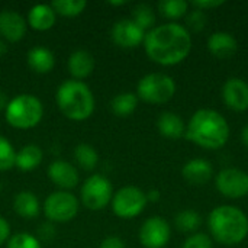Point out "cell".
I'll use <instances>...</instances> for the list:
<instances>
[{"label": "cell", "mask_w": 248, "mask_h": 248, "mask_svg": "<svg viewBox=\"0 0 248 248\" xmlns=\"http://www.w3.org/2000/svg\"><path fill=\"white\" fill-rule=\"evenodd\" d=\"M142 45L147 57L153 62L160 65H176L189 57L193 41L192 33L185 25L169 22L148 31Z\"/></svg>", "instance_id": "1"}, {"label": "cell", "mask_w": 248, "mask_h": 248, "mask_svg": "<svg viewBox=\"0 0 248 248\" xmlns=\"http://www.w3.org/2000/svg\"><path fill=\"white\" fill-rule=\"evenodd\" d=\"M230 124L215 109L196 110L186 124V140L205 150H219L230 140Z\"/></svg>", "instance_id": "2"}, {"label": "cell", "mask_w": 248, "mask_h": 248, "mask_svg": "<svg viewBox=\"0 0 248 248\" xmlns=\"http://www.w3.org/2000/svg\"><path fill=\"white\" fill-rule=\"evenodd\" d=\"M211 238L218 244L234 247L241 244L248 235L247 214L234 205H219L208 217Z\"/></svg>", "instance_id": "3"}, {"label": "cell", "mask_w": 248, "mask_h": 248, "mask_svg": "<svg viewBox=\"0 0 248 248\" xmlns=\"http://www.w3.org/2000/svg\"><path fill=\"white\" fill-rule=\"evenodd\" d=\"M55 103L60 112L74 122L87 121L94 109L96 99L90 87L80 80H64L55 92Z\"/></svg>", "instance_id": "4"}, {"label": "cell", "mask_w": 248, "mask_h": 248, "mask_svg": "<svg viewBox=\"0 0 248 248\" xmlns=\"http://www.w3.org/2000/svg\"><path fill=\"white\" fill-rule=\"evenodd\" d=\"M44 116L42 102L29 93H22L12 97L4 109L6 122L20 131H28L35 128Z\"/></svg>", "instance_id": "5"}, {"label": "cell", "mask_w": 248, "mask_h": 248, "mask_svg": "<svg viewBox=\"0 0 248 248\" xmlns=\"http://www.w3.org/2000/svg\"><path fill=\"white\" fill-rule=\"evenodd\" d=\"M176 93V81L164 73H150L140 78L137 84V96L150 105H164L173 99Z\"/></svg>", "instance_id": "6"}, {"label": "cell", "mask_w": 248, "mask_h": 248, "mask_svg": "<svg viewBox=\"0 0 248 248\" xmlns=\"http://www.w3.org/2000/svg\"><path fill=\"white\" fill-rule=\"evenodd\" d=\"M80 209V201L68 190H55L46 196L42 212L48 222L67 224L73 221Z\"/></svg>", "instance_id": "7"}, {"label": "cell", "mask_w": 248, "mask_h": 248, "mask_svg": "<svg viewBox=\"0 0 248 248\" xmlns=\"http://www.w3.org/2000/svg\"><path fill=\"white\" fill-rule=\"evenodd\" d=\"M112 182L103 174L89 176L80 189V201L84 208L93 212L105 209L113 198Z\"/></svg>", "instance_id": "8"}, {"label": "cell", "mask_w": 248, "mask_h": 248, "mask_svg": "<svg viewBox=\"0 0 248 248\" xmlns=\"http://www.w3.org/2000/svg\"><path fill=\"white\" fill-rule=\"evenodd\" d=\"M148 201L144 190L137 186L128 185L118 189L110 201L112 212L122 219H131L142 214Z\"/></svg>", "instance_id": "9"}, {"label": "cell", "mask_w": 248, "mask_h": 248, "mask_svg": "<svg viewBox=\"0 0 248 248\" xmlns=\"http://www.w3.org/2000/svg\"><path fill=\"white\" fill-rule=\"evenodd\" d=\"M218 192L228 199H243L248 195V173L237 169H222L215 177Z\"/></svg>", "instance_id": "10"}, {"label": "cell", "mask_w": 248, "mask_h": 248, "mask_svg": "<svg viewBox=\"0 0 248 248\" xmlns=\"http://www.w3.org/2000/svg\"><path fill=\"white\" fill-rule=\"evenodd\" d=\"M171 238V228L166 218L150 217L138 231V240L144 248H164Z\"/></svg>", "instance_id": "11"}, {"label": "cell", "mask_w": 248, "mask_h": 248, "mask_svg": "<svg viewBox=\"0 0 248 248\" xmlns=\"http://www.w3.org/2000/svg\"><path fill=\"white\" fill-rule=\"evenodd\" d=\"M145 31L140 28L131 17L119 19L110 29V38L115 45L124 49H132L144 44Z\"/></svg>", "instance_id": "12"}, {"label": "cell", "mask_w": 248, "mask_h": 248, "mask_svg": "<svg viewBox=\"0 0 248 248\" xmlns=\"http://www.w3.org/2000/svg\"><path fill=\"white\" fill-rule=\"evenodd\" d=\"M222 100L225 106L234 112H246L248 109V83L240 77H230L222 86Z\"/></svg>", "instance_id": "13"}, {"label": "cell", "mask_w": 248, "mask_h": 248, "mask_svg": "<svg viewBox=\"0 0 248 248\" xmlns=\"http://www.w3.org/2000/svg\"><path fill=\"white\" fill-rule=\"evenodd\" d=\"M26 19L16 10L4 9L0 12V38L6 42H19L26 35Z\"/></svg>", "instance_id": "14"}, {"label": "cell", "mask_w": 248, "mask_h": 248, "mask_svg": "<svg viewBox=\"0 0 248 248\" xmlns=\"http://www.w3.org/2000/svg\"><path fill=\"white\" fill-rule=\"evenodd\" d=\"M48 177L60 190H71L80 183L78 170L65 160H54L48 166Z\"/></svg>", "instance_id": "15"}, {"label": "cell", "mask_w": 248, "mask_h": 248, "mask_svg": "<svg viewBox=\"0 0 248 248\" xmlns=\"http://www.w3.org/2000/svg\"><path fill=\"white\" fill-rule=\"evenodd\" d=\"M182 176L192 186H203L214 177V166L206 158H192L182 167Z\"/></svg>", "instance_id": "16"}, {"label": "cell", "mask_w": 248, "mask_h": 248, "mask_svg": "<svg viewBox=\"0 0 248 248\" xmlns=\"http://www.w3.org/2000/svg\"><path fill=\"white\" fill-rule=\"evenodd\" d=\"M208 49L209 52L219 60H227L235 55L238 51V41L235 36L227 31H217L208 38Z\"/></svg>", "instance_id": "17"}, {"label": "cell", "mask_w": 248, "mask_h": 248, "mask_svg": "<svg viewBox=\"0 0 248 248\" xmlns=\"http://www.w3.org/2000/svg\"><path fill=\"white\" fill-rule=\"evenodd\" d=\"M96 61L92 52L86 49H76L70 54L67 60V68L73 80H84L94 70Z\"/></svg>", "instance_id": "18"}, {"label": "cell", "mask_w": 248, "mask_h": 248, "mask_svg": "<svg viewBox=\"0 0 248 248\" xmlns=\"http://www.w3.org/2000/svg\"><path fill=\"white\" fill-rule=\"evenodd\" d=\"M26 62L32 71L38 74H46L51 73L55 67V55L49 48L44 45H36L28 51Z\"/></svg>", "instance_id": "19"}, {"label": "cell", "mask_w": 248, "mask_h": 248, "mask_svg": "<svg viewBox=\"0 0 248 248\" xmlns=\"http://www.w3.org/2000/svg\"><path fill=\"white\" fill-rule=\"evenodd\" d=\"M157 129L164 138L176 141V140H180L185 137L186 124L180 118V115H177L176 112L166 110V112L160 113V116L157 119Z\"/></svg>", "instance_id": "20"}, {"label": "cell", "mask_w": 248, "mask_h": 248, "mask_svg": "<svg viewBox=\"0 0 248 248\" xmlns=\"http://www.w3.org/2000/svg\"><path fill=\"white\" fill-rule=\"evenodd\" d=\"M57 22V13L54 12L51 4H35L29 9L28 12V17H26V23L39 32L48 31L51 29Z\"/></svg>", "instance_id": "21"}, {"label": "cell", "mask_w": 248, "mask_h": 248, "mask_svg": "<svg viewBox=\"0 0 248 248\" xmlns=\"http://www.w3.org/2000/svg\"><path fill=\"white\" fill-rule=\"evenodd\" d=\"M41 203L38 201V196L33 192L29 190H22L15 195L13 198V211L16 215L25 219H32L36 218L41 212Z\"/></svg>", "instance_id": "22"}, {"label": "cell", "mask_w": 248, "mask_h": 248, "mask_svg": "<svg viewBox=\"0 0 248 248\" xmlns=\"http://www.w3.org/2000/svg\"><path fill=\"white\" fill-rule=\"evenodd\" d=\"M44 160V151L36 144L23 145L19 151H16L15 167L20 171H32L41 166Z\"/></svg>", "instance_id": "23"}, {"label": "cell", "mask_w": 248, "mask_h": 248, "mask_svg": "<svg viewBox=\"0 0 248 248\" xmlns=\"http://www.w3.org/2000/svg\"><path fill=\"white\" fill-rule=\"evenodd\" d=\"M138 96L132 92H122L110 100V110L119 118H128L138 108Z\"/></svg>", "instance_id": "24"}, {"label": "cell", "mask_w": 248, "mask_h": 248, "mask_svg": "<svg viewBox=\"0 0 248 248\" xmlns=\"http://www.w3.org/2000/svg\"><path fill=\"white\" fill-rule=\"evenodd\" d=\"M174 225L183 234H195L202 225V217L195 209H185L174 217Z\"/></svg>", "instance_id": "25"}, {"label": "cell", "mask_w": 248, "mask_h": 248, "mask_svg": "<svg viewBox=\"0 0 248 248\" xmlns=\"http://www.w3.org/2000/svg\"><path fill=\"white\" fill-rule=\"evenodd\" d=\"M74 160L78 164V167H81L86 171H92L93 169H96L99 163V154L96 148L90 144H78L74 148Z\"/></svg>", "instance_id": "26"}, {"label": "cell", "mask_w": 248, "mask_h": 248, "mask_svg": "<svg viewBox=\"0 0 248 248\" xmlns=\"http://www.w3.org/2000/svg\"><path fill=\"white\" fill-rule=\"evenodd\" d=\"M157 7L161 16H164L166 19L177 20L187 15L190 3L185 0H161Z\"/></svg>", "instance_id": "27"}, {"label": "cell", "mask_w": 248, "mask_h": 248, "mask_svg": "<svg viewBox=\"0 0 248 248\" xmlns=\"http://www.w3.org/2000/svg\"><path fill=\"white\" fill-rule=\"evenodd\" d=\"M131 19L140 26L142 28L145 32L151 31L155 26V12L154 9L147 4V3H140L132 9V16Z\"/></svg>", "instance_id": "28"}, {"label": "cell", "mask_w": 248, "mask_h": 248, "mask_svg": "<svg viewBox=\"0 0 248 248\" xmlns=\"http://www.w3.org/2000/svg\"><path fill=\"white\" fill-rule=\"evenodd\" d=\"M54 12L64 17H76L87 7L86 0H55L51 3Z\"/></svg>", "instance_id": "29"}, {"label": "cell", "mask_w": 248, "mask_h": 248, "mask_svg": "<svg viewBox=\"0 0 248 248\" xmlns=\"http://www.w3.org/2000/svg\"><path fill=\"white\" fill-rule=\"evenodd\" d=\"M6 248H42L41 241L31 232L12 234L6 243Z\"/></svg>", "instance_id": "30"}, {"label": "cell", "mask_w": 248, "mask_h": 248, "mask_svg": "<svg viewBox=\"0 0 248 248\" xmlns=\"http://www.w3.org/2000/svg\"><path fill=\"white\" fill-rule=\"evenodd\" d=\"M186 17V29L190 33H201L208 23V15L203 10L192 7V10L187 12Z\"/></svg>", "instance_id": "31"}, {"label": "cell", "mask_w": 248, "mask_h": 248, "mask_svg": "<svg viewBox=\"0 0 248 248\" xmlns=\"http://www.w3.org/2000/svg\"><path fill=\"white\" fill-rule=\"evenodd\" d=\"M15 157H16L15 147L6 137L0 135V171H7L13 169Z\"/></svg>", "instance_id": "32"}, {"label": "cell", "mask_w": 248, "mask_h": 248, "mask_svg": "<svg viewBox=\"0 0 248 248\" xmlns=\"http://www.w3.org/2000/svg\"><path fill=\"white\" fill-rule=\"evenodd\" d=\"M182 248H214V240L208 234L195 232L185 240Z\"/></svg>", "instance_id": "33"}, {"label": "cell", "mask_w": 248, "mask_h": 248, "mask_svg": "<svg viewBox=\"0 0 248 248\" xmlns=\"http://www.w3.org/2000/svg\"><path fill=\"white\" fill-rule=\"evenodd\" d=\"M222 4H225L224 0H196V1H192V3H190L192 7L199 9V10H203V12L217 9V7H219V6H222Z\"/></svg>", "instance_id": "34"}, {"label": "cell", "mask_w": 248, "mask_h": 248, "mask_svg": "<svg viewBox=\"0 0 248 248\" xmlns=\"http://www.w3.org/2000/svg\"><path fill=\"white\" fill-rule=\"evenodd\" d=\"M12 235V228H10V224L6 218L0 217V246L1 244H6L7 240L10 238Z\"/></svg>", "instance_id": "35"}, {"label": "cell", "mask_w": 248, "mask_h": 248, "mask_svg": "<svg viewBox=\"0 0 248 248\" xmlns=\"http://www.w3.org/2000/svg\"><path fill=\"white\" fill-rule=\"evenodd\" d=\"M99 248H126L125 247V243L122 238L119 237H115V235H110V237H106L102 243Z\"/></svg>", "instance_id": "36"}, {"label": "cell", "mask_w": 248, "mask_h": 248, "mask_svg": "<svg viewBox=\"0 0 248 248\" xmlns=\"http://www.w3.org/2000/svg\"><path fill=\"white\" fill-rule=\"evenodd\" d=\"M38 234H39V237L42 238V240H51L54 235H55V230H54V227H52V222H45V224H42L41 227H39V231H38Z\"/></svg>", "instance_id": "37"}, {"label": "cell", "mask_w": 248, "mask_h": 248, "mask_svg": "<svg viewBox=\"0 0 248 248\" xmlns=\"http://www.w3.org/2000/svg\"><path fill=\"white\" fill-rule=\"evenodd\" d=\"M145 195H147V201H148V202H151V203L158 202V201H160V198H161V193H160L157 189H151V190H148Z\"/></svg>", "instance_id": "38"}, {"label": "cell", "mask_w": 248, "mask_h": 248, "mask_svg": "<svg viewBox=\"0 0 248 248\" xmlns=\"http://www.w3.org/2000/svg\"><path fill=\"white\" fill-rule=\"evenodd\" d=\"M7 103H9V97H7V94H6L3 90H0V110H4V109H6V106H7Z\"/></svg>", "instance_id": "39"}, {"label": "cell", "mask_w": 248, "mask_h": 248, "mask_svg": "<svg viewBox=\"0 0 248 248\" xmlns=\"http://www.w3.org/2000/svg\"><path fill=\"white\" fill-rule=\"evenodd\" d=\"M241 141H243V144L248 147V124L247 125H244V128H243V131H241Z\"/></svg>", "instance_id": "40"}, {"label": "cell", "mask_w": 248, "mask_h": 248, "mask_svg": "<svg viewBox=\"0 0 248 248\" xmlns=\"http://www.w3.org/2000/svg\"><path fill=\"white\" fill-rule=\"evenodd\" d=\"M6 52H7V44H6V41H3L0 38V57H3Z\"/></svg>", "instance_id": "41"}, {"label": "cell", "mask_w": 248, "mask_h": 248, "mask_svg": "<svg viewBox=\"0 0 248 248\" xmlns=\"http://www.w3.org/2000/svg\"><path fill=\"white\" fill-rule=\"evenodd\" d=\"M126 3H128L126 0H118V1H113V0H112V1H109L110 6H125Z\"/></svg>", "instance_id": "42"}]
</instances>
